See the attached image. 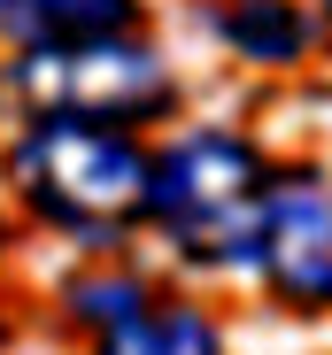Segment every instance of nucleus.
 Returning a JSON list of instances; mask_svg holds the SVG:
<instances>
[{
	"label": "nucleus",
	"instance_id": "6e6552de",
	"mask_svg": "<svg viewBox=\"0 0 332 355\" xmlns=\"http://www.w3.org/2000/svg\"><path fill=\"white\" fill-rule=\"evenodd\" d=\"M0 248H8V216H0Z\"/></svg>",
	"mask_w": 332,
	"mask_h": 355
},
{
	"label": "nucleus",
	"instance_id": "1a4fd4ad",
	"mask_svg": "<svg viewBox=\"0 0 332 355\" xmlns=\"http://www.w3.org/2000/svg\"><path fill=\"white\" fill-rule=\"evenodd\" d=\"M324 16H332V0H324Z\"/></svg>",
	"mask_w": 332,
	"mask_h": 355
},
{
	"label": "nucleus",
	"instance_id": "7ed1b4c3",
	"mask_svg": "<svg viewBox=\"0 0 332 355\" xmlns=\"http://www.w3.org/2000/svg\"><path fill=\"white\" fill-rule=\"evenodd\" d=\"M0 85H16L31 116H85V124L132 132L139 116L171 108V62L132 31V39H93V46H54V54H8Z\"/></svg>",
	"mask_w": 332,
	"mask_h": 355
},
{
	"label": "nucleus",
	"instance_id": "39448f33",
	"mask_svg": "<svg viewBox=\"0 0 332 355\" xmlns=\"http://www.w3.org/2000/svg\"><path fill=\"white\" fill-rule=\"evenodd\" d=\"M247 270L263 278V293L279 309H332V178L324 170L270 178Z\"/></svg>",
	"mask_w": 332,
	"mask_h": 355
},
{
	"label": "nucleus",
	"instance_id": "0eeeda50",
	"mask_svg": "<svg viewBox=\"0 0 332 355\" xmlns=\"http://www.w3.org/2000/svg\"><path fill=\"white\" fill-rule=\"evenodd\" d=\"M209 31L225 39L240 62H263V70L302 62V54H309L302 0H216V8H209Z\"/></svg>",
	"mask_w": 332,
	"mask_h": 355
},
{
	"label": "nucleus",
	"instance_id": "20e7f679",
	"mask_svg": "<svg viewBox=\"0 0 332 355\" xmlns=\"http://www.w3.org/2000/svg\"><path fill=\"white\" fill-rule=\"evenodd\" d=\"M62 317L85 332L93 355H225V332L201 302L147 286L124 263L78 270L62 286Z\"/></svg>",
	"mask_w": 332,
	"mask_h": 355
},
{
	"label": "nucleus",
	"instance_id": "f257e3e1",
	"mask_svg": "<svg viewBox=\"0 0 332 355\" xmlns=\"http://www.w3.org/2000/svg\"><path fill=\"white\" fill-rule=\"evenodd\" d=\"M147 170L155 155L139 147V132L85 116H31L0 162L16 209L78 248H116L132 224H147Z\"/></svg>",
	"mask_w": 332,
	"mask_h": 355
},
{
	"label": "nucleus",
	"instance_id": "423d86ee",
	"mask_svg": "<svg viewBox=\"0 0 332 355\" xmlns=\"http://www.w3.org/2000/svg\"><path fill=\"white\" fill-rule=\"evenodd\" d=\"M147 24L139 0H0V39L8 54H54L93 39H132Z\"/></svg>",
	"mask_w": 332,
	"mask_h": 355
},
{
	"label": "nucleus",
	"instance_id": "f03ea898",
	"mask_svg": "<svg viewBox=\"0 0 332 355\" xmlns=\"http://www.w3.org/2000/svg\"><path fill=\"white\" fill-rule=\"evenodd\" d=\"M270 170L255 139L201 124L178 132L171 147H155L147 170V224L162 232V248L193 270H247L255 263V232L270 201Z\"/></svg>",
	"mask_w": 332,
	"mask_h": 355
}]
</instances>
